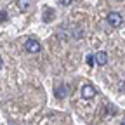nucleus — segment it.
<instances>
[{
  "label": "nucleus",
  "instance_id": "f257e3e1",
  "mask_svg": "<svg viewBox=\"0 0 125 125\" xmlns=\"http://www.w3.org/2000/svg\"><path fill=\"white\" fill-rule=\"evenodd\" d=\"M106 21L111 24L113 28H120L122 23H123V18H122L118 12H109V14H108V18H106Z\"/></svg>",
  "mask_w": 125,
  "mask_h": 125
},
{
  "label": "nucleus",
  "instance_id": "f03ea898",
  "mask_svg": "<svg viewBox=\"0 0 125 125\" xmlns=\"http://www.w3.org/2000/svg\"><path fill=\"white\" fill-rule=\"evenodd\" d=\"M24 49H26L28 52H31V54H37V52L40 51V43H38L37 38H28L26 43H24Z\"/></svg>",
  "mask_w": 125,
  "mask_h": 125
},
{
  "label": "nucleus",
  "instance_id": "7ed1b4c3",
  "mask_svg": "<svg viewBox=\"0 0 125 125\" xmlns=\"http://www.w3.org/2000/svg\"><path fill=\"white\" fill-rule=\"evenodd\" d=\"M94 96H96V87L90 85V83H85L82 87V97L83 99H92Z\"/></svg>",
  "mask_w": 125,
  "mask_h": 125
},
{
  "label": "nucleus",
  "instance_id": "20e7f679",
  "mask_svg": "<svg viewBox=\"0 0 125 125\" xmlns=\"http://www.w3.org/2000/svg\"><path fill=\"white\" fill-rule=\"evenodd\" d=\"M94 57H96V62H97V64H101V66H104L106 64V62H108V54L104 52V51H101V52H97L96 56H94Z\"/></svg>",
  "mask_w": 125,
  "mask_h": 125
},
{
  "label": "nucleus",
  "instance_id": "39448f33",
  "mask_svg": "<svg viewBox=\"0 0 125 125\" xmlns=\"http://www.w3.org/2000/svg\"><path fill=\"white\" fill-rule=\"evenodd\" d=\"M30 5H31V0H18V7L21 12H26L30 9Z\"/></svg>",
  "mask_w": 125,
  "mask_h": 125
},
{
  "label": "nucleus",
  "instance_id": "423d86ee",
  "mask_svg": "<svg viewBox=\"0 0 125 125\" xmlns=\"http://www.w3.org/2000/svg\"><path fill=\"white\" fill-rule=\"evenodd\" d=\"M52 16H54V10L52 9H47L45 14H43V21H49V18H52Z\"/></svg>",
  "mask_w": 125,
  "mask_h": 125
},
{
  "label": "nucleus",
  "instance_id": "0eeeda50",
  "mask_svg": "<svg viewBox=\"0 0 125 125\" xmlns=\"http://www.w3.org/2000/svg\"><path fill=\"white\" fill-rule=\"evenodd\" d=\"M87 64H89V66H94V64H96V57H94L92 54L87 56Z\"/></svg>",
  "mask_w": 125,
  "mask_h": 125
},
{
  "label": "nucleus",
  "instance_id": "6e6552de",
  "mask_svg": "<svg viewBox=\"0 0 125 125\" xmlns=\"http://www.w3.org/2000/svg\"><path fill=\"white\" fill-rule=\"evenodd\" d=\"M59 2H61L62 5H70V4L73 2V0H59Z\"/></svg>",
  "mask_w": 125,
  "mask_h": 125
},
{
  "label": "nucleus",
  "instance_id": "1a4fd4ad",
  "mask_svg": "<svg viewBox=\"0 0 125 125\" xmlns=\"http://www.w3.org/2000/svg\"><path fill=\"white\" fill-rule=\"evenodd\" d=\"M2 64H4V61H2V57H0V68H2Z\"/></svg>",
  "mask_w": 125,
  "mask_h": 125
},
{
  "label": "nucleus",
  "instance_id": "9d476101",
  "mask_svg": "<svg viewBox=\"0 0 125 125\" xmlns=\"http://www.w3.org/2000/svg\"><path fill=\"white\" fill-rule=\"evenodd\" d=\"M120 125H125V118H123V120H122V123H120Z\"/></svg>",
  "mask_w": 125,
  "mask_h": 125
}]
</instances>
